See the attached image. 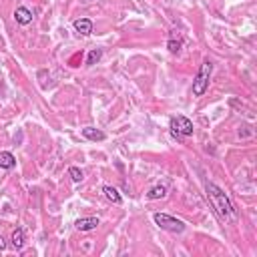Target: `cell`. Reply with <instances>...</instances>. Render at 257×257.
<instances>
[{
    "label": "cell",
    "instance_id": "3",
    "mask_svg": "<svg viewBox=\"0 0 257 257\" xmlns=\"http://www.w3.org/2000/svg\"><path fill=\"white\" fill-rule=\"evenodd\" d=\"M169 128H171V135L175 139H183V137H191L195 126H193V120L187 118L185 114H177V116H171L169 120Z\"/></svg>",
    "mask_w": 257,
    "mask_h": 257
},
{
    "label": "cell",
    "instance_id": "14",
    "mask_svg": "<svg viewBox=\"0 0 257 257\" xmlns=\"http://www.w3.org/2000/svg\"><path fill=\"white\" fill-rule=\"evenodd\" d=\"M100 58H102V50H100V48H92V50L88 52V58H86V66H92V64H96Z\"/></svg>",
    "mask_w": 257,
    "mask_h": 257
},
{
    "label": "cell",
    "instance_id": "13",
    "mask_svg": "<svg viewBox=\"0 0 257 257\" xmlns=\"http://www.w3.org/2000/svg\"><path fill=\"white\" fill-rule=\"evenodd\" d=\"M167 48H169V52H173V54L181 52V48H183V38L173 34V36L169 38V42H167Z\"/></svg>",
    "mask_w": 257,
    "mask_h": 257
},
{
    "label": "cell",
    "instance_id": "16",
    "mask_svg": "<svg viewBox=\"0 0 257 257\" xmlns=\"http://www.w3.org/2000/svg\"><path fill=\"white\" fill-rule=\"evenodd\" d=\"M6 249V241H4V237L0 235V251H4Z\"/></svg>",
    "mask_w": 257,
    "mask_h": 257
},
{
    "label": "cell",
    "instance_id": "4",
    "mask_svg": "<svg viewBox=\"0 0 257 257\" xmlns=\"http://www.w3.org/2000/svg\"><path fill=\"white\" fill-rule=\"evenodd\" d=\"M153 221L163 229V231H169V233H183L185 231V223L173 215H167V213H155L153 215Z\"/></svg>",
    "mask_w": 257,
    "mask_h": 257
},
{
    "label": "cell",
    "instance_id": "10",
    "mask_svg": "<svg viewBox=\"0 0 257 257\" xmlns=\"http://www.w3.org/2000/svg\"><path fill=\"white\" fill-rule=\"evenodd\" d=\"M102 193H104V197H106L110 203H114V205H120V203H122V197H120V193H118L114 187L104 185V187H102Z\"/></svg>",
    "mask_w": 257,
    "mask_h": 257
},
{
    "label": "cell",
    "instance_id": "5",
    "mask_svg": "<svg viewBox=\"0 0 257 257\" xmlns=\"http://www.w3.org/2000/svg\"><path fill=\"white\" fill-rule=\"evenodd\" d=\"M98 225H100L98 217H80V219L74 221V227H76L78 231H92V229H96Z\"/></svg>",
    "mask_w": 257,
    "mask_h": 257
},
{
    "label": "cell",
    "instance_id": "1",
    "mask_svg": "<svg viewBox=\"0 0 257 257\" xmlns=\"http://www.w3.org/2000/svg\"><path fill=\"white\" fill-rule=\"evenodd\" d=\"M205 195H207L211 207L215 209V213L219 215L221 221L231 223V221L237 219V209H235L233 201L229 199V195H227L221 187H217L215 183H207V185H205Z\"/></svg>",
    "mask_w": 257,
    "mask_h": 257
},
{
    "label": "cell",
    "instance_id": "6",
    "mask_svg": "<svg viewBox=\"0 0 257 257\" xmlns=\"http://www.w3.org/2000/svg\"><path fill=\"white\" fill-rule=\"evenodd\" d=\"M32 12L26 8V6H18L16 10H14V20L18 22V24H22V26H26V24H30L32 22Z\"/></svg>",
    "mask_w": 257,
    "mask_h": 257
},
{
    "label": "cell",
    "instance_id": "11",
    "mask_svg": "<svg viewBox=\"0 0 257 257\" xmlns=\"http://www.w3.org/2000/svg\"><path fill=\"white\" fill-rule=\"evenodd\" d=\"M24 243H26V237H24V229L16 227V229L12 231V247L20 251V249L24 247Z\"/></svg>",
    "mask_w": 257,
    "mask_h": 257
},
{
    "label": "cell",
    "instance_id": "9",
    "mask_svg": "<svg viewBox=\"0 0 257 257\" xmlns=\"http://www.w3.org/2000/svg\"><path fill=\"white\" fill-rule=\"evenodd\" d=\"M14 167H16L14 155L8 151H0V169H14Z\"/></svg>",
    "mask_w": 257,
    "mask_h": 257
},
{
    "label": "cell",
    "instance_id": "8",
    "mask_svg": "<svg viewBox=\"0 0 257 257\" xmlns=\"http://www.w3.org/2000/svg\"><path fill=\"white\" fill-rule=\"evenodd\" d=\"M82 137H84V139H88V141H94V143H96V141L100 143V141H104V139H106V135H104L102 131H98V128H92V126L82 128Z\"/></svg>",
    "mask_w": 257,
    "mask_h": 257
},
{
    "label": "cell",
    "instance_id": "12",
    "mask_svg": "<svg viewBox=\"0 0 257 257\" xmlns=\"http://www.w3.org/2000/svg\"><path fill=\"white\" fill-rule=\"evenodd\" d=\"M167 195V187L165 185H157V187H151L149 193H147V199L149 201H157V199H163Z\"/></svg>",
    "mask_w": 257,
    "mask_h": 257
},
{
    "label": "cell",
    "instance_id": "7",
    "mask_svg": "<svg viewBox=\"0 0 257 257\" xmlns=\"http://www.w3.org/2000/svg\"><path fill=\"white\" fill-rule=\"evenodd\" d=\"M74 30H76L78 34H82V36L92 34V20H88V18H78V20H74Z\"/></svg>",
    "mask_w": 257,
    "mask_h": 257
},
{
    "label": "cell",
    "instance_id": "2",
    "mask_svg": "<svg viewBox=\"0 0 257 257\" xmlns=\"http://www.w3.org/2000/svg\"><path fill=\"white\" fill-rule=\"evenodd\" d=\"M211 72H213V62L211 60H203L201 66H199V72L193 80V96H203L209 88V78H211Z\"/></svg>",
    "mask_w": 257,
    "mask_h": 257
},
{
    "label": "cell",
    "instance_id": "15",
    "mask_svg": "<svg viewBox=\"0 0 257 257\" xmlns=\"http://www.w3.org/2000/svg\"><path fill=\"white\" fill-rule=\"evenodd\" d=\"M68 175H70V179H72L74 183H80V181L84 179V175H82V171H80L78 167H70V169H68Z\"/></svg>",
    "mask_w": 257,
    "mask_h": 257
}]
</instances>
